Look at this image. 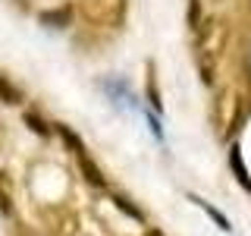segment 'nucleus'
Wrapping results in <instances>:
<instances>
[{
    "label": "nucleus",
    "mask_w": 251,
    "mask_h": 236,
    "mask_svg": "<svg viewBox=\"0 0 251 236\" xmlns=\"http://www.w3.org/2000/svg\"><path fill=\"white\" fill-rule=\"evenodd\" d=\"M129 0H78L82 19L94 29H120L126 22Z\"/></svg>",
    "instance_id": "1"
},
{
    "label": "nucleus",
    "mask_w": 251,
    "mask_h": 236,
    "mask_svg": "<svg viewBox=\"0 0 251 236\" xmlns=\"http://www.w3.org/2000/svg\"><path fill=\"white\" fill-rule=\"evenodd\" d=\"M195 63H198L201 82L207 85V88H214V85H217V51H210L207 44H198V51H195Z\"/></svg>",
    "instance_id": "2"
},
{
    "label": "nucleus",
    "mask_w": 251,
    "mask_h": 236,
    "mask_svg": "<svg viewBox=\"0 0 251 236\" xmlns=\"http://www.w3.org/2000/svg\"><path fill=\"white\" fill-rule=\"evenodd\" d=\"M75 161H78V167H82V177L88 179L91 186H98V189H104L107 186V177H104V170L98 167V164L88 157V151H82V154H75Z\"/></svg>",
    "instance_id": "3"
},
{
    "label": "nucleus",
    "mask_w": 251,
    "mask_h": 236,
    "mask_svg": "<svg viewBox=\"0 0 251 236\" xmlns=\"http://www.w3.org/2000/svg\"><path fill=\"white\" fill-rule=\"evenodd\" d=\"M145 91H148V104L154 107V114H163V98H160V85H157L154 63L148 66V85H145Z\"/></svg>",
    "instance_id": "4"
},
{
    "label": "nucleus",
    "mask_w": 251,
    "mask_h": 236,
    "mask_svg": "<svg viewBox=\"0 0 251 236\" xmlns=\"http://www.w3.org/2000/svg\"><path fill=\"white\" fill-rule=\"evenodd\" d=\"M188 199H192L195 205H198V208L204 211V214H207L210 220H214V224L220 227V230H226V233H232V224H229V217H223V214H220V211L214 208V205H210V202H204V199H198V195H188Z\"/></svg>",
    "instance_id": "5"
},
{
    "label": "nucleus",
    "mask_w": 251,
    "mask_h": 236,
    "mask_svg": "<svg viewBox=\"0 0 251 236\" xmlns=\"http://www.w3.org/2000/svg\"><path fill=\"white\" fill-rule=\"evenodd\" d=\"M69 19H73V10H69V6H60V10H47V13H41V22H44L47 29H66Z\"/></svg>",
    "instance_id": "6"
},
{
    "label": "nucleus",
    "mask_w": 251,
    "mask_h": 236,
    "mask_svg": "<svg viewBox=\"0 0 251 236\" xmlns=\"http://www.w3.org/2000/svg\"><path fill=\"white\" fill-rule=\"evenodd\" d=\"M229 164H232V170H235V177H239V183L251 192V177H248V170H245V164H242V151H239V145H232L229 148Z\"/></svg>",
    "instance_id": "7"
},
{
    "label": "nucleus",
    "mask_w": 251,
    "mask_h": 236,
    "mask_svg": "<svg viewBox=\"0 0 251 236\" xmlns=\"http://www.w3.org/2000/svg\"><path fill=\"white\" fill-rule=\"evenodd\" d=\"M113 202H116V208H120L123 214H129L132 220H138V224H145V211H141V208H135V205H132V199H129V195L116 192V195H113Z\"/></svg>",
    "instance_id": "8"
},
{
    "label": "nucleus",
    "mask_w": 251,
    "mask_h": 236,
    "mask_svg": "<svg viewBox=\"0 0 251 236\" xmlns=\"http://www.w3.org/2000/svg\"><path fill=\"white\" fill-rule=\"evenodd\" d=\"M53 132H57V136H60L63 142H66V145H69V151H73V154H82V151H85V142L78 139L75 132L69 129V126H63V123H57V129H53Z\"/></svg>",
    "instance_id": "9"
},
{
    "label": "nucleus",
    "mask_w": 251,
    "mask_h": 236,
    "mask_svg": "<svg viewBox=\"0 0 251 236\" xmlns=\"http://www.w3.org/2000/svg\"><path fill=\"white\" fill-rule=\"evenodd\" d=\"M0 101H3V104H22V91L16 88L3 73H0Z\"/></svg>",
    "instance_id": "10"
},
{
    "label": "nucleus",
    "mask_w": 251,
    "mask_h": 236,
    "mask_svg": "<svg viewBox=\"0 0 251 236\" xmlns=\"http://www.w3.org/2000/svg\"><path fill=\"white\" fill-rule=\"evenodd\" d=\"M0 211L3 214H13V195H10V179L0 173Z\"/></svg>",
    "instance_id": "11"
},
{
    "label": "nucleus",
    "mask_w": 251,
    "mask_h": 236,
    "mask_svg": "<svg viewBox=\"0 0 251 236\" xmlns=\"http://www.w3.org/2000/svg\"><path fill=\"white\" fill-rule=\"evenodd\" d=\"M25 126H28L31 132H35V136H50V132H53V129H50V126H47L38 114H25Z\"/></svg>",
    "instance_id": "12"
},
{
    "label": "nucleus",
    "mask_w": 251,
    "mask_h": 236,
    "mask_svg": "<svg viewBox=\"0 0 251 236\" xmlns=\"http://www.w3.org/2000/svg\"><path fill=\"white\" fill-rule=\"evenodd\" d=\"M148 120H151V129H154V136L163 142V129H160V123H157V117H151V114H148Z\"/></svg>",
    "instance_id": "13"
}]
</instances>
